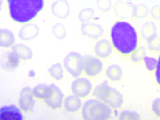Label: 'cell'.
<instances>
[{"mask_svg": "<svg viewBox=\"0 0 160 120\" xmlns=\"http://www.w3.org/2000/svg\"><path fill=\"white\" fill-rule=\"evenodd\" d=\"M92 95L113 109H120L124 102L122 93L107 80H104L94 86Z\"/></svg>", "mask_w": 160, "mask_h": 120, "instance_id": "obj_4", "label": "cell"}, {"mask_svg": "<svg viewBox=\"0 0 160 120\" xmlns=\"http://www.w3.org/2000/svg\"><path fill=\"white\" fill-rule=\"evenodd\" d=\"M157 58V67L153 72L155 82L157 85L160 87V52L159 53Z\"/></svg>", "mask_w": 160, "mask_h": 120, "instance_id": "obj_34", "label": "cell"}, {"mask_svg": "<svg viewBox=\"0 0 160 120\" xmlns=\"http://www.w3.org/2000/svg\"><path fill=\"white\" fill-rule=\"evenodd\" d=\"M139 33L146 42L157 35L158 28L155 21L150 19L144 22L140 27Z\"/></svg>", "mask_w": 160, "mask_h": 120, "instance_id": "obj_19", "label": "cell"}, {"mask_svg": "<svg viewBox=\"0 0 160 120\" xmlns=\"http://www.w3.org/2000/svg\"><path fill=\"white\" fill-rule=\"evenodd\" d=\"M48 72L50 76L57 81L62 80L66 72L62 63L59 62L52 64L48 68Z\"/></svg>", "mask_w": 160, "mask_h": 120, "instance_id": "obj_23", "label": "cell"}, {"mask_svg": "<svg viewBox=\"0 0 160 120\" xmlns=\"http://www.w3.org/2000/svg\"><path fill=\"white\" fill-rule=\"evenodd\" d=\"M149 16L155 21H160V5L155 4L150 9Z\"/></svg>", "mask_w": 160, "mask_h": 120, "instance_id": "obj_32", "label": "cell"}, {"mask_svg": "<svg viewBox=\"0 0 160 120\" xmlns=\"http://www.w3.org/2000/svg\"><path fill=\"white\" fill-rule=\"evenodd\" d=\"M133 4L131 0H118L113 5L112 10L118 19L128 20L131 18V10Z\"/></svg>", "mask_w": 160, "mask_h": 120, "instance_id": "obj_15", "label": "cell"}, {"mask_svg": "<svg viewBox=\"0 0 160 120\" xmlns=\"http://www.w3.org/2000/svg\"><path fill=\"white\" fill-rule=\"evenodd\" d=\"M20 61L12 50L5 51L0 56V67L5 71H12L18 67Z\"/></svg>", "mask_w": 160, "mask_h": 120, "instance_id": "obj_14", "label": "cell"}, {"mask_svg": "<svg viewBox=\"0 0 160 120\" xmlns=\"http://www.w3.org/2000/svg\"><path fill=\"white\" fill-rule=\"evenodd\" d=\"M8 15L14 22H32L43 10L45 0H6Z\"/></svg>", "mask_w": 160, "mask_h": 120, "instance_id": "obj_2", "label": "cell"}, {"mask_svg": "<svg viewBox=\"0 0 160 120\" xmlns=\"http://www.w3.org/2000/svg\"><path fill=\"white\" fill-rule=\"evenodd\" d=\"M16 36L9 29L3 28L0 29V47L4 49L11 48L16 43Z\"/></svg>", "mask_w": 160, "mask_h": 120, "instance_id": "obj_21", "label": "cell"}, {"mask_svg": "<svg viewBox=\"0 0 160 120\" xmlns=\"http://www.w3.org/2000/svg\"><path fill=\"white\" fill-rule=\"evenodd\" d=\"M62 64L70 77L77 78L83 74L84 55L77 51H70L64 57Z\"/></svg>", "mask_w": 160, "mask_h": 120, "instance_id": "obj_5", "label": "cell"}, {"mask_svg": "<svg viewBox=\"0 0 160 120\" xmlns=\"http://www.w3.org/2000/svg\"><path fill=\"white\" fill-rule=\"evenodd\" d=\"M148 50L146 45H139L137 48L129 56L130 60L135 63L142 62L144 57L147 54Z\"/></svg>", "mask_w": 160, "mask_h": 120, "instance_id": "obj_26", "label": "cell"}, {"mask_svg": "<svg viewBox=\"0 0 160 120\" xmlns=\"http://www.w3.org/2000/svg\"><path fill=\"white\" fill-rule=\"evenodd\" d=\"M96 5L99 10L104 13L110 12L113 6L111 0H96Z\"/></svg>", "mask_w": 160, "mask_h": 120, "instance_id": "obj_31", "label": "cell"}, {"mask_svg": "<svg viewBox=\"0 0 160 120\" xmlns=\"http://www.w3.org/2000/svg\"><path fill=\"white\" fill-rule=\"evenodd\" d=\"M35 104V98L32 89L28 87L23 88L20 92L18 100L19 108L23 112H29L33 111Z\"/></svg>", "mask_w": 160, "mask_h": 120, "instance_id": "obj_10", "label": "cell"}, {"mask_svg": "<svg viewBox=\"0 0 160 120\" xmlns=\"http://www.w3.org/2000/svg\"><path fill=\"white\" fill-rule=\"evenodd\" d=\"M40 33L39 26L31 22L22 25L18 30V37L22 42H28L35 40Z\"/></svg>", "mask_w": 160, "mask_h": 120, "instance_id": "obj_11", "label": "cell"}, {"mask_svg": "<svg viewBox=\"0 0 160 120\" xmlns=\"http://www.w3.org/2000/svg\"><path fill=\"white\" fill-rule=\"evenodd\" d=\"M150 9L144 3L134 4L131 10V18L138 20L145 19L149 16Z\"/></svg>", "mask_w": 160, "mask_h": 120, "instance_id": "obj_22", "label": "cell"}, {"mask_svg": "<svg viewBox=\"0 0 160 120\" xmlns=\"http://www.w3.org/2000/svg\"><path fill=\"white\" fill-rule=\"evenodd\" d=\"M103 60L94 54L84 55L83 74L91 78L97 77L103 72L105 68Z\"/></svg>", "mask_w": 160, "mask_h": 120, "instance_id": "obj_7", "label": "cell"}, {"mask_svg": "<svg viewBox=\"0 0 160 120\" xmlns=\"http://www.w3.org/2000/svg\"><path fill=\"white\" fill-rule=\"evenodd\" d=\"M151 109L156 116L160 118V97L153 100L151 104Z\"/></svg>", "mask_w": 160, "mask_h": 120, "instance_id": "obj_33", "label": "cell"}, {"mask_svg": "<svg viewBox=\"0 0 160 120\" xmlns=\"http://www.w3.org/2000/svg\"></svg>", "mask_w": 160, "mask_h": 120, "instance_id": "obj_37", "label": "cell"}, {"mask_svg": "<svg viewBox=\"0 0 160 120\" xmlns=\"http://www.w3.org/2000/svg\"><path fill=\"white\" fill-rule=\"evenodd\" d=\"M114 50L110 40L103 37L97 41L93 48L94 54L102 60L110 58Z\"/></svg>", "mask_w": 160, "mask_h": 120, "instance_id": "obj_12", "label": "cell"}, {"mask_svg": "<svg viewBox=\"0 0 160 120\" xmlns=\"http://www.w3.org/2000/svg\"><path fill=\"white\" fill-rule=\"evenodd\" d=\"M80 31L83 37L96 41L103 37L105 33V29L101 24L91 22L81 24Z\"/></svg>", "mask_w": 160, "mask_h": 120, "instance_id": "obj_8", "label": "cell"}, {"mask_svg": "<svg viewBox=\"0 0 160 120\" xmlns=\"http://www.w3.org/2000/svg\"><path fill=\"white\" fill-rule=\"evenodd\" d=\"M52 32L53 37L59 41L64 40L67 35L66 27L61 22H57L53 25L52 28Z\"/></svg>", "mask_w": 160, "mask_h": 120, "instance_id": "obj_27", "label": "cell"}, {"mask_svg": "<svg viewBox=\"0 0 160 120\" xmlns=\"http://www.w3.org/2000/svg\"><path fill=\"white\" fill-rule=\"evenodd\" d=\"M142 62L145 68L148 71L154 72L156 69L158 64L157 58L147 54Z\"/></svg>", "mask_w": 160, "mask_h": 120, "instance_id": "obj_28", "label": "cell"}, {"mask_svg": "<svg viewBox=\"0 0 160 120\" xmlns=\"http://www.w3.org/2000/svg\"><path fill=\"white\" fill-rule=\"evenodd\" d=\"M93 20L95 21H99V17H94Z\"/></svg>", "mask_w": 160, "mask_h": 120, "instance_id": "obj_36", "label": "cell"}, {"mask_svg": "<svg viewBox=\"0 0 160 120\" xmlns=\"http://www.w3.org/2000/svg\"><path fill=\"white\" fill-rule=\"evenodd\" d=\"M50 10L52 14L60 20L68 19L71 13L70 5L67 0H54L51 5Z\"/></svg>", "mask_w": 160, "mask_h": 120, "instance_id": "obj_13", "label": "cell"}, {"mask_svg": "<svg viewBox=\"0 0 160 120\" xmlns=\"http://www.w3.org/2000/svg\"><path fill=\"white\" fill-rule=\"evenodd\" d=\"M95 11L92 7H87L81 9L78 12L77 18L81 24L91 22L95 16Z\"/></svg>", "mask_w": 160, "mask_h": 120, "instance_id": "obj_25", "label": "cell"}, {"mask_svg": "<svg viewBox=\"0 0 160 120\" xmlns=\"http://www.w3.org/2000/svg\"><path fill=\"white\" fill-rule=\"evenodd\" d=\"M22 112L16 105H4L0 108V120H22L24 117Z\"/></svg>", "mask_w": 160, "mask_h": 120, "instance_id": "obj_16", "label": "cell"}, {"mask_svg": "<svg viewBox=\"0 0 160 120\" xmlns=\"http://www.w3.org/2000/svg\"><path fill=\"white\" fill-rule=\"evenodd\" d=\"M146 42L148 50L153 52H160V35L158 34Z\"/></svg>", "mask_w": 160, "mask_h": 120, "instance_id": "obj_29", "label": "cell"}, {"mask_svg": "<svg viewBox=\"0 0 160 120\" xmlns=\"http://www.w3.org/2000/svg\"><path fill=\"white\" fill-rule=\"evenodd\" d=\"M82 100L72 93L65 97L62 107L69 113H75L80 112L83 104Z\"/></svg>", "mask_w": 160, "mask_h": 120, "instance_id": "obj_17", "label": "cell"}, {"mask_svg": "<svg viewBox=\"0 0 160 120\" xmlns=\"http://www.w3.org/2000/svg\"><path fill=\"white\" fill-rule=\"evenodd\" d=\"M94 88L91 78L84 75L73 78L70 86L71 93L82 99L92 95Z\"/></svg>", "mask_w": 160, "mask_h": 120, "instance_id": "obj_6", "label": "cell"}, {"mask_svg": "<svg viewBox=\"0 0 160 120\" xmlns=\"http://www.w3.org/2000/svg\"><path fill=\"white\" fill-rule=\"evenodd\" d=\"M50 92L48 98L44 101L46 105L53 110H58L63 107L65 96L62 89L56 84L50 85Z\"/></svg>", "mask_w": 160, "mask_h": 120, "instance_id": "obj_9", "label": "cell"}, {"mask_svg": "<svg viewBox=\"0 0 160 120\" xmlns=\"http://www.w3.org/2000/svg\"><path fill=\"white\" fill-rule=\"evenodd\" d=\"M28 77L30 78H33L35 77L36 75V73L35 71L33 69L29 70L28 73Z\"/></svg>", "mask_w": 160, "mask_h": 120, "instance_id": "obj_35", "label": "cell"}, {"mask_svg": "<svg viewBox=\"0 0 160 120\" xmlns=\"http://www.w3.org/2000/svg\"><path fill=\"white\" fill-rule=\"evenodd\" d=\"M23 42L16 43L11 49L21 60H31L33 57V52L29 46Z\"/></svg>", "mask_w": 160, "mask_h": 120, "instance_id": "obj_20", "label": "cell"}, {"mask_svg": "<svg viewBox=\"0 0 160 120\" xmlns=\"http://www.w3.org/2000/svg\"><path fill=\"white\" fill-rule=\"evenodd\" d=\"M32 90L36 99L44 101L49 95L51 88L50 85L40 83L35 86Z\"/></svg>", "mask_w": 160, "mask_h": 120, "instance_id": "obj_24", "label": "cell"}, {"mask_svg": "<svg viewBox=\"0 0 160 120\" xmlns=\"http://www.w3.org/2000/svg\"><path fill=\"white\" fill-rule=\"evenodd\" d=\"M120 120H137L139 119L140 116L137 112L132 110L124 109L120 111L118 117Z\"/></svg>", "mask_w": 160, "mask_h": 120, "instance_id": "obj_30", "label": "cell"}, {"mask_svg": "<svg viewBox=\"0 0 160 120\" xmlns=\"http://www.w3.org/2000/svg\"><path fill=\"white\" fill-rule=\"evenodd\" d=\"M104 73L108 81L116 83L121 81L124 74L123 68L117 63H112L108 65L105 68Z\"/></svg>", "mask_w": 160, "mask_h": 120, "instance_id": "obj_18", "label": "cell"}, {"mask_svg": "<svg viewBox=\"0 0 160 120\" xmlns=\"http://www.w3.org/2000/svg\"><path fill=\"white\" fill-rule=\"evenodd\" d=\"M109 37L114 50L123 56L129 57L140 45L139 32L128 20L115 21L110 28Z\"/></svg>", "mask_w": 160, "mask_h": 120, "instance_id": "obj_1", "label": "cell"}, {"mask_svg": "<svg viewBox=\"0 0 160 120\" xmlns=\"http://www.w3.org/2000/svg\"><path fill=\"white\" fill-rule=\"evenodd\" d=\"M80 112L82 118L85 120H108L113 116L112 108L93 97L83 101Z\"/></svg>", "mask_w": 160, "mask_h": 120, "instance_id": "obj_3", "label": "cell"}]
</instances>
